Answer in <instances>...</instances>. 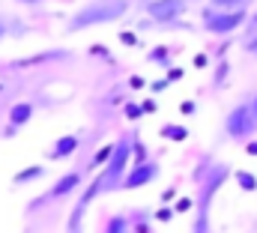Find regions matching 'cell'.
<instances>
[{
  "mask_svg": "<svg viewBox=\"0 0 257 233\" xmlns=\"http://www.w3.org/2000/svg\"><path fill=\"white\" fill-rule=\"evenodd\" d=\"M126 9H128V0H96V3L78 9V12L69 18L66 30H69V33H78V30H84V27H96V24L117 21Z\"/></svg>",
  "mask_w": 257,
  "mask_h": 233,
  "instance_id": "1",
  "label": "cell"
},
{
  "mask_svg": "<svg viewBox=\"0 0 257 233\" xmlns=\"http://www.w3.org/2000/svg\"><path fill=\"white\" fill-rule=\"evenodd\" d=\"M227 179V165H215L206 176H197L200 182V200H197V218H194V233H206L209 221V197L221 188V182Z\"/></svg>",
  "mask_w": 257,
  "mask_h": 233,
  "instance_id": "2",
  "label": "cell"
},
{
  "mask_svg": "<svg viewBox=\"0 0 257 233\" xmlns=\"http://www.w3.org/2000/svg\"><path fill=\"white\" fill-rule=\"evenodd\" d=\"M132 144H135V138H128V135H123V138L114 144L111 162H108V168L102 171V179H105V191H114V188H120V182H123V174H126V165H128V153H132Z\"/></svg>",
  "mask_w": 257,
  "mask_h": 233,
  "instance_id": "3",
  "label": "cell"
},
{
  "mask_svg": "<svg viewBox=\"0 0 257 233\" xmlns=\"http://www.w3.org/2000/svg\"><path fill=\"white\" fill-rule=\"evenodd\" d=\"M248 18V12L245 9H206V15H203V27H206V33H215V36H224V33H233L242 21Z\"/></svg>",
  "mask_w": 257,
  "mask_h": 233,
  "instance_id": "4",
  "label": "cell"
},
{
  "mask_svg": "<svg viewBox=\"0 0 257 233\" xmlns=\"http://www.w3.org/2000/svg\"><path fill=\"white\" fill-rule=\"evenodd\" d=\"M254 126H257V117L254 111H251V102L248 105H236L230 114H227V120H224V129H227V135L230 138H248L251 132H254Z\"/></svg>",
  "mask_w": 257,
  "mask_h": 233,
  "instance_id": "5",
  "label": "cell"
},
{
  "mask_svg": "<svg viewBox=\"0 0 257 233\" xmlns=\"http://www.w3.org/2000/svg\"><path fill=\"white\" fill-rule=\"evenodd\" d=\"M147 15L159 24H171L186 12V0H147Z\"/></svg>",
  "mask_w": 257,
  "mask_h": 233,
  "instance_id": "6",
  "label": "cell"
},
{
  "mask_svg": "<svg viewBox=\"0 0 257 233\" xmlns=\"http://www.w3.org/2000/svg\"><path fill=\"white\" fill-rule=\"evenodd\" d=\"M99 191H105V179L102 174L96 176L93 182H90V188H87V194L78 200V206L72 209V215H69V233H81V218H84V212H87V206H90V200L99 194Z\"/></svg>",
  "mask_w": 257,
  "mask_h": 233,
  "instance_id": "7",
  "label": "cell"
},
{
  "mask_svg": "<svg viewBox=\"0 0 257 233\" xmlns=\"http://www.w3.org/2000/svg\"><path fill=\"white\" fill-rule=\"evenodd\" d=\"M156 176H159V165H156V162H141V165H135V168L123 176L120 188H141V185L153 182Z\"/></svg>",
  "mask_w": 257,
  "mask_h": 233,
  "instance_id": "8",
  "label": "cell"
},
{
  "mask_svg": "<svg viewBox=\"0 0 257 233\" xmlns=\"http://www.w3.org/2000/svg\"><path fill=\"white\" fill-rule=\"evenodd\" d=\"M81 179H84V176L78 174V171H69L63 179H57V182H54V188H51V197H66L69 191H75V188L81 185Z\"/></svg>",
  "mask_w": 257,
  "mask_h": 233,
  "instance_id": "9",
  "label": "cell"
},
{
  "mask_svg": "<svg viewBox=\"0 0 257 233\" xmlns=\"http://www.w3.org/2000/svg\"><path fill=\"white\" fill-rule=\"evenodd\" d=\"M75 150H78V138H75V135H66V138H60V141L51 147L48 159H69Z\"/></svg>",
  "mask_w": 257,
  "mask_h": 233,
  "instance_id": "10",
  "label": "cell"
},
{
  "mask_svg": "<svg viewBox=\"0 0 257 233\" xmlns=\"http://www.w3.org/2000/svg\"><path fill=\"white\" fill-rule=\"evenodd\" d=\"M30 117H33V105H30V102H18V105H15V108L9 111V123H12L9 135H12V132H15L18 126H24V123H27Z\"/></svg>",
  "mask_w": 257,
  "mask_h": 233,
  "instance_id": "11",
  "label": "cell"
},
{
  "mask_svg": "<svg viewBox=\"0 0 257 233\" xmlns=\"http://www.w3.org/2000/svg\"><path fill=\"white\" fill-rule=\"evenodd\" d=\"M39 176H45V168H42V165H36V168H24L21 174L15 176V185H24V182H30V179H39Z\"/></svg>",
  "mask_w": 257,
  "mask_h": 233,
  "instance_id": "12",
  "label": "cell"
},
{
  "mask_svg": "<svg viewBox=\"0 0 257 233\" xmlns=\"http://www.w3.org/2000/svg\"><path fill=\"white\" fill-rule=\"evenodd\" d=\"M215 9H245V6H251L254 0H209Z\"/></svg>",
  "mask_w": 257,
  "mask_h": 233,
  "instance_id": "13",
  "label": "cell"
},
{
  "mask_svg": "<svg viewBox=\"0 0 257 233\" xmlns=\"http://www.w3.org/2000/svg\"><path fill=\"white\" fill-rule=\"evenodd\" d=\"M126 230H128V221L123 215H114V218L108 221V230L105 233H126Z\"/></svg>",
  "mask_w": 257,
  "mask_h": 233,
  "instance_id": "14",
  "label": "cell"
},
{
  "mask_svg": "<svg viewBox=\"0 0 257 233\" xmlns=\"http://www.w3.org/2000/svg\"><path fill=\"white\" fill-rule=\"evenodd\" d=\"M162 135H165V138H177V141H183L189 132H186L183 126H165V129H162Z\"/></svg>",
  "mask_w": 257,
  "mask_h": 233,
  "instance_id": "15",
  "label": "cell"
},
{
  "mask_svg": "<svg viewBox=\"0 0 257 233\" xmlns=\"http://www.w3.org/2000/svg\"><path fill=\"white\" fill-rule=\"evenodd\" d=\"M236 182H239L242 188H248V191H254V188H257L254 174H245V171H242V174H236Z\"/></svg>",
  "mask_w": 257,
  "mask_h": 233,
  "instance_id": "16",
  "label": "cell"
},
{
  "mask_svg": "<svg viewBox=\"0 0 257 233\" xmlns=\"http://www.w3.org/2000/svg\"><path fill=\"white\" fill-rule=\"evenodd\" d=\"M150 60L159 63V66H168V51H165V48H153V51H150Z\"/></svg>",
  "mask_w": 257,
  "mask_h": 233,
  "instance_id": "17",
  "label": "cell"
},
{
  "mask_svg": "<svg viewBox=\"0 0 257 233\" xmlns=\"http://www.w3.org/2000/svg\"><path fill=\"white\" fill-rule=\"evenodd\" d=\"M242 48H245V54H251V57L257 60V33H251V36L242 42Z\"/></svg>",
  "mask_w": 257,
  "mask_h": 233,
  "instance_id": "18",
  "label": "cell"
},
{
  "mask_svg": "<svg viewBox=\"0 0 257 233\" xmlns=\"http://www.w3.org/2000/svg\"><path fill=\"white\" fill-rule=\"evenodd\" d=\"M111 153H114V147H102V150L96 153V159H93V165H99V162H111Z\"/></svg>",
  "mask_w": 257,
  "mask_h": 233,
  "instance_id": "19",
  "label": "cell"
},
{
  "mask_svg": "<svg viewBox=\"0 0 257 233\" xmlns=\"http://www.w3.org/2000/svg\"><path fill=\"white\" fill-rule=\"evenodd\" d=\"M126 114L132 117V120H135V117H141V114H144V108H138L135 102H128V105H126Z\"/></svg>",
  "mask_w": 257,
  "mask_h": 233,
  "instance_id": "20",
  "label": "cell"
},
{
  "mask_svg": "<svg viewBox=\"0 0 257 233\" xmlns=\"http://www.w3.org/2000/svg\"><path fill=\"white\" fill-rule=\"evenodd\" d=\"M141 108H144V114H153V111H156V102H153V99H147Z\"/></svg>",
  "mask_w": 257,
  "mask_h": 233,
  "instance_id": "21",
  "label": "cell"
},
{
  "mask_svg": "<svg viewBox=\"0 0 257 233\" xmlns=\"http://www.w3.org/2000/svg\"><path fill=\"white\" fill-rule=\"evenodd\" d=\"M180 78H183V69H174V72L168 75V81H180Z\"/></svg>",
  "mask_w": 257,
  "mask_h": 233,
  "instance_id": "22",
  "label": "cell"
},
{
  "mask_svg": "<svg viewBox=\"0 0 257 233\" xmlns=\"http://www.w3.org/2000/svg\"><path fill=\"white\" fill-rule=\"evenodd\" d=\"M251 111H254V117H257V93H254V99H251Z\"/></svg>",
  "mask_w": 257,
  "mask_h": 233,
  "instance_id": "23",
  "label": "cell"
},
{
  "mask_svg": "<svg viewBox=\"0 0 257 233\" xmlns=\"http://www.w3.org/2000/svg\"><path fill=\"white\" fill-rule=\"evenodd\" d=\"M248 156H257V144H251V147H248Z\"/></svg>",
  "mask_w": 257,
  "mask_h": 233,
  "instance_id": "24",
  "label": "cell"
},
{
  "mask_svg": "<svg viewBox=\"0 0 257 233\" xmlns=\"http://www.w3.org/2000/svg\"><path fill=\"white\" fill-rule=\"evenodd\" d=\"M3 33H6V24H0V39H3Z\"/></svg>",
  "mask_w": 257,
  "mask_h": 233,
  "instance_id": "25",
  "label": "cell"
},
{
  "mask_svg": "<svg viewBox=\"0 0 257 233\" xmlns=\"http://www.w3.org/2000/svg\"><path fill=\"white\" fill-rule=\"evenodd\" d=\"M21 3H30V6H33V3H42V0H21Z\"/></svg>",
  "mask_w": 257,
  "mask_h": 233,
  "instance_id": "26",
  "label": "cell"
},
{
  "mask_svg": "<svg viewBox=\"0 0 257 233\" xmlns=\"http://www.w3.org/2000/svg\"><path fill=\"white\" fill-rule=\"evenodd\" d=\"M251 27H257V15H251Z\"/></svg>",
  "mask_w": 257,
  "mask_h": 233,
  "instance_id": "27",
  "label": "cell"
},
{
  "mask_svg": "<svg viewBox=\"0 0 257 233\" xmlns=\"http://www.w3.org/2000/svg\"><path fill=\"white\" fill-rule=\"evenodd\" d=\"M144 3H147V0H144Z\"/></svg>",
  "mask_w": 257,
  "mask_h": 233,
  "instance_id": "28",
  "label": "cell"
}]
</instances>
